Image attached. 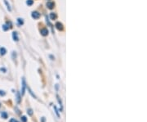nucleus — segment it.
Returning <instances> with one entry per match:
<instances>
[{"mask_svg": "<svg viewBox=\"0 0 147 122\" xmlns=\"http://www.w3.org/2000/svg\"><path fill=\"white\" fill-rule=\"evenodd\" d=\"M26 80H25V78H22V80H21V95L25 94V92H26Z\"/></svg>", "mask_w": 147, "mask_h": 122, "instance_id": "obj_1", "label": "nucleus"}, {"mask_svg": "<svg viewBox=\"0 0 147 122\" xmlns=\"http://www.w3.org/2000/svg\"><path fill=\"white\" fill-rule=\"evenodd\" d=\"M21 121L22 122H26L27 121V118L26 117V116H21Z\"/></svg>", "mask_w": 147, "mask_h": 122, "instance_id": "obj_17", "label": "nucleus"}, {"mask_svg": "<svg viewBox=\"0 0 147 122\" xmlns=\"http://www.w3.org/2000/svg\"><path fill=\"white\" fill-rule=\"evenodd\" d=\"M4 3H5V4H6V6H7V10H8L9 12H11V11H12V8H11V6H10L9 3L7 1V0H4Z\"/></svg>", "mask_w": 147, "mask_h": 122, "instance_id": "obj_8", "label": "nucleus"}, {"mask_svg": "<svg viewBox=\"0 0 147 122\" xmlns=\"http://www.w3.org/2000/svg\"><path fill=\"white\" fill-rule=\"evenodd\" d=\"M3 30H5V31H6V30H9V27L7 26V25H3Z\"/></svg>", "mask_w": 147, "mask_h": 122, "instance_id": "obj_16", "label": "nucleus"}, {"mask_svg": "<svg viewBox=\"0 0 147 122\" xmlns=\"http://www.w3.org/2000/svg\"><path fill=\"white\" fill-rule=\"evenodd\" d=\"M17 22H18L19 25H22L24 24V21H23L22 18H18L17 19Z\"/></svg>", "mask_w": 147, "mask_h": 122, "instance_id": "obj_11", "label": "nucleus"}, {"mask_svg": "<svg viewBox=\"0 0 147 122\" xmlns=\"http://www.w3.org/2000/svg\"><path fill=\"white\" fill-rule=\"evenodd\" d=\"M27 113H28L29 116H32V115H33V110H32V109H29V110L27 111Z\"/></svg>", "mask_w": 147, "mask_h": 122, "instance_id": "obj_18", "label": "nucleus"}, {"mask_svg": "<svg viewBox=\"0 0 147 122\" xmlns=\"http://www.w3.org/2000/svg\"><path fill=\"white\" fill-rule=\"evenodd\" d=\"M1 116H2V118H3V119H7V112H5V111H2Z\"/></svg>", "mask_w": 147, "mask_h": 122, "instance_id": "obj_10", "label": "nucleus"}, {"mask_svg": "<svg viewBox=\"0 0 147 122\" xmlns=\"http://www.w3.org/2000/svg\"><path fill=\"white\" fill-rule=\"evenodd\" d=\"M16 57H17V53H15V52H13V53H12V58L15 59V58H16Z\"/></svg>", "mask_w": 147, "mask_h": 122, "instance_id": "obj_21", "label": "nucleus"}, {"mask_svg": "<svg viewBox=\"0 0 147 122\" xmlns=\"http://www.w3.org/2000/svg\"><path fill=\"white\" fill-rule=\"evenodd\" d=\"M6 53H7V50H6V48H0V54H1L2 56L5 55V54H6Z\"/></svg>", "mask_w": 147, "mask_h": 122, "instance_id": "obj_7", "label": "nucleus"}, {"mask_svg": "<svg viewBox=\"0 0 147 122\" xmlns=\"http://www.w3.org/2000/svg\"><path fill=\"white\" fill-rule=\"evenodd\" d=\"M31 16L34 19H38L39 17H40V13L38 12H33L32 14H31Z\"/></svg>", "mask_w": 147, "mask_h": 122, "instance_id": "obj_2", "label": "nucleus"}, {"mask_svg": "<svg viewBox=\"0 0 147 122\" xmlns=\"http://www.w3.org/2000/svg\"><path fill=\"white\" fill-rule=\"evenodd\" d=\"M28 90H29V94H31V95L33 96V97H34V98H36V96H35V95H34V94H33V92H32V90H31L30 89H29V87H28Z\"/></svg>", "mask_w": 147, "mask_h": 122, "instance_id": "obj_14", "label": "nucleus"}, {"mask_svg": "<svg viewBox=\"0 0 147 122\" xmlns=\"http://www.w3.org/2000/svg\"><path fill=\"white\" fill-rule=\"evenodd\" d=\"M17 103H21V95L19 93H17Z\"/></svg>", "mask_w": 147, "mask_h": 122, "instance_id": "obj_9", "label": "nucleus"}, {"mask_svg": "<svg viewBox=\"0 0 147 122\" xmlns=\"http://www.w3.org/2000/svg\"><path fill=\"white\" fill-rule=\"evenodd\" d=\"M5 95H6V93L3 90H0V96H5Z\"/></svg>", "mask_w": 147, "mask_h": 122, "instance_id": "obj_19", "label": "nucleus"}, {"mask_svg": "<svg viewBox=\"0 0 147 122\" xmlns=\"http://www.w3.org/2000/svg\"><path fill=\"white\" fill-rule=\"evenodd\" d=\"M42 122H45V118H44V117L42 118Z\"/></svg>", "mask_w": 147, "mask_h": 122, "instance_id": "obj_23", "label": "nucleus"}, {"mask_svg": "<svg viewBox=\"0 0 147 122\" xmlns=\"http://www.w3.org/2000/svg\"><path fill=\"white\" fill-rule=\"evenodd\" d=\"M54 6H55V3H52V2H47V7L49 9H52L54 8Z\"/></svg>", "mask_w": 147, "mask_h": 122, "instance_id": "obj_4", "label": "nucleus"}, {"mask_svg": "<svg viewBox=\"0 0 147 122\" xmlns=\"http://www.w3.org/2000/svg\"><path fill=\"white\" fill-rule=\"evenodd\" d=\"M50 17L52 20H55L56 18V14H54V13H51L50 14Z\"/></svg>", "mask_w": 147, "mask_h": 122, "instance_id": "obj_12", "label": "nucleus"}, {"mask_svg": "<svg viewBox=\"0 0 147 122\" xmlns=\"http://www.w3.org/2000/svg\"><path fill=\"white\" fill-rule=\"evenodd\" d=\"M54 109H55V111H56V116H58V117H60V115H59V111H58V110H57V108H56V106H54Z\"/></svg>", "mask_w": 147, "mask_h": 122, "instance_id": "obj_15", "label": "nucleus"}, {"mask_svg": "<svg viewBox=\"0 0 147 122\" xmlns=\"http://www.w3.org/2000/svg\"><path fill=\"white\" fill-rule=\"evenodd\" d=\"M0 70H1V71H2V70H3V71H4V72H6V70H5L4 68H1V69H0Z\"/></svg>", "mask_w": 147, "mask_h": 122, "instance_id": "obj_22", "label": "nucleus"}, {"mask_svg": "<svg viewBox=\"0 0 147 122\" xmlns=\"http://www.w3.org/2000/svg\"><path fill=\"white\" fill-rule=\"evenodd\" d=\"M12 38H13V39L15 40V41H18V40H19V37H18L17 32L14 31V32L12 33Z\"/></svg>", "mask_w": 147, "mask_h": 122, "instance_id": "obj_3", "label": "nucleus"}, {"mask_svg": "<svg viewBox=\"0 0 147 122\" xmlns=\"http://www.w3.org/2000/svg\"><path fill=\"white\" fill-rule=\"evenodd\" d=\"M9 122H19V121H17L16 119H14V118H12L11 120H10V121Z\"/></svg>", "mask_w": 147, "mask_h": 122, "instance_id": "obj_20", "label": "nucleus"}, {"mask_svg": "<svg viewBox=\"0 0 147 122\" xmlns=\"http://www.w3.org/2000/svg\"><path fill=\"white\" fill-rule=\"evenodd\" d=\"M56 27L59 30H63V25L61 22H57V23H56Z\"/></svg>", "mask_w": 147, "mask_h": 122, "instance_id": "obj_5", "label": "nucleus"}, {"mask_svg": "<svg viewBox=\"0 0 147 122\" xmlns=\"http://www.w3.org/2000/svg\"><path fill=\"white\" fill-rule=\"evenodd\" d=\"M26 3H27V5H29V6H31V5L34 3V1L33 0H27Z\"/></svg>", "mask_w": 147, "mask_h": 122, "instance_id": "obj_13", "label": "nucleus"}, {"mask_svg": "<svg viewBox=\"0 0 147 122\" xmlns=\"http://www.w3.org/2000/svg\"><path fill=\"white\" fill-rule=\"evenodd\" d=\"M41 34L43 36H47L48 34V30L47 29H42L41 30Z\"/></svg>", "mask_w": 147, "mask_h": 122, "instance_id": "obj_6", "label": "nucleus"}]
</instances>
